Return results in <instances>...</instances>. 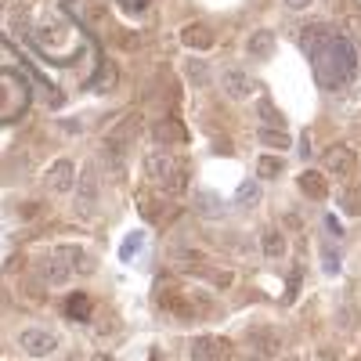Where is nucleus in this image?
I'll return each mask as SVG.
<instances>
[{
	"instance_id": "2eb2a0df",
	"label": "nucleus",
	"mask_w": 361,
	"mask_h": 361,
	"mask_svg": "<svg viewBox=\"0 0 361 361\" xmlns=\"http://www.w3.org/2000/svg\"><path fill=\"white\" fill-rule=\"evenodd\" d=\"M246 51L253 58H271V54H275V33H271V29H257V33H250Z\"/></svg>"
},
{
	"instance_id": "2f4dec72",
	"label": "nucleus",
	"mask_w": 361,
	"mask_h": 361,
	"mask_svg": "<svg viewBox=\"0 0 361 361\" xmlns=\"http://www.w3.org/2000/svg\"><path fill=\"white\" fill-rule=\"evenodd\" d=\"M98 361H109V357H98Z\"/></svg>"
},
{
	"instance_id": "9d476101",
	"label": "nucleus",
	"mask_w": 361,
	"mask_h": 361,
	"mask_svg": "<svg viewBox=\"0 0 361 361\" xmlns=\"http://www.w3.org/2000/svg\"><path fill=\"white\" fill-rule=\"evenodd\" d=\"M180 44H185L188 51H209L214 47V29L202 25V22H188L185 29H180Z\"/></svg>"
},
{
	"instance_id": "b1692460",
	"label": "nucleus",
	"mask_w": 361,
	"mask_h": 361,
	"mask_svg": "<svg viewBox=\"0 0 361 361\" xmlns=\"http://www.w3.org/2000/svg\"><path fill=\"white\" fill-rule=\"evenodd\" d=\"M199 271H202V267H199ZM202 279H206L209 286H217V289H228V286L235 282V275H228V271H221V267H206Z\"/></svg>"
},
{
	"instance_id": "f03ea898",
	"label": "nucleus",
	"mask_w": 361,
	"mask_h": 361,
	"mask_svg": "<svg viewBox=\"0 0 361 361\" xmlns=\"http://www.w3.org/2000/svg\"><path fill=\"white\" fill-rule=\"evenodd\" d=\"M159 307H163V314L185 318V322L214 314V307H209V296H202V293H188V289H180V286H173V289H166V293L159 296Z\"/></svg>"
},
{
	"instance_id": "4468645a",
	"label": "nucleus",
	"mask_w": 361,
	"mask_h": 361,
	"mask_svg": "<svg viewBox=\"0 0 361 361\" xmlns=\"http://www.w3.org/2000/svg\"><path fill=\"white\" fill-rule=\"evenodd\" d=\"M188 180H192L188 163H185V159H177V163H173V170L166 173L163 185H166V192H170V195H180V192H188Z\"/></svg>"
},
{
	"instance_id": "6ab92c4d",
	"label": "nucleus",
	"mask_w": 361,
	"mask_h": 361,
	"mask_svg": "<svg viewBox=\"0 0 361 361\" xmlns=\"http://www.w3.org/2000/svg\"><path fill=\"white\" fill-rule=\"evenodd\" d=\"M300 40H304V47L314 54L318 47H325L329 40H333V29H329V25H311V29H304V37H300Z\"/></svg>"
},
{
	"instance_id": "1a4fd4ad",
	"label": "nucleus",
	"mask_w": 361,
	"mask_h": 361,
	"mask_svg": "<svg viewBox=\"0 0 361 361\" xmlns=\"http://www.w3.org/2000/svg\"><path fill=\"white\" fill-rule=\"evenodd\" d=\"M322 159H325V170H329V173H350V170L357 166L354 148H347V145H329Z\"/></svg>"
},
{
	"instance_id": "c756f323",
	"label": "nucleus",
	"mask_w": 361,
	"mask_h": 361,
	"mask_svg": "<svg viewBox=\"0 0 361 361\" xmlns=\"http://www.w3.org/2000/svg\"><path fill=\"white\" fill-rule=\"evenodd\" d=\"M350 37H354L357 51H361V18H354V22H350Z\"/></svg>"
},
{
	"instance_id": "7c9ffc66",
	"label": "nucleus",
	"mask_w": 361,
	"mask_h": 361,
	"mask_svg": "<svg viewBox=\"0 0 361 361\" xmlns=\"http://www.w3.org/2000/svg\"><path fill=\"white\" fill-rule=\"evenodd\" d=\"M286 4H289L293 11H304V8H311V0H286Z\"/></svg>"
},
{
	"instance_id": "7ed1b4c3",
	"label": "nucleus",
	"mask_w": 361,
	"mask_h": 361,
	"mask_svg": "<svg viewBox=\"0 0 361 361\" xmlns=\"http://www.w3.org/2000/svg\"><path fill=\"white\" fill-rule=\"evenodd\" d=\"M221 90H224L231 102H246V98H253L257 90H260V83H257L246 69H228V73L221 76Z\"/></svg>"
},
{
	"instance_id": "f8f14e48",
	"label": "nucleus",
	"mask_w": 361,
	"mask_h": 361,
	"mask_svg": "<svg viewBox=\"0 0 361 361\" xmlns=\"http://www.w3.org/2000/svg\"><path fill=\"white\" fill-rule=\"evenodd\" d=\"M296 185H300V192H304L307 199H325L329 195V180L318 170H304V173L296 177Z\"/></svg>"
},
{
	"instance_id": "20e7f679",
	"label": "nucleus",
	"mask_w": 361,
	"mask_h": 361,
	"mask_svg": "<svg viewBox=\"0 0 361 361\" xmlns=\"http://www.w3.org/2000/svg\"><path fill=\"white\" fill-rule=\"evenodd\" d=\"M18 343H22L25 354H33V357H47V354L58 350V336L47 333V329H22Z\"/></svg>"
},
{
	"instance_id": "cd10ccee",
	"label": "nucleus",
	"mask_w": 361,
	"mask_h": 361,
	"mask_svg": "<svg viewBox=\"0 0 361 361\" xmlns=\"http://www.w3.org/2000/svg\"><path fill=\"white\" fill-rule=\"evenodd\" d=\"M188 80H192V83H209V66L188 62Z\"/></svg>"
},
{
	"instance_id": "a878e982",
	"label": "nucleus",
	"mask_w": 361,
	"mask_h": 361,
	"mask_svg": "<svg viewBox=\"0 0 361 361\" xmlns=\"http://www.w3.org/2000/svg\"><path fill=\"white\" fill-rule=\"evenodd\" d=\"M257 347H264L267 354H275V350L282 347V340H279V329H264V333H257Z\"/></svg>"
},
{
	"instance_id": "f257e3e1",
	"label": "nucleus",
	"mask_w": 361,
	"mask_h": 361,
	"mask_svg": "<svg viewBox=\"0 0 361 361\" xmlns=\"http://www.w3.org/2000/svg\"><path fill=\"white\" fill-rule=\"evenodd\" d=\"M314 69H318V80H322L325 87H336V83L350 80V73H354L350 40L333 37L325 47H318V51H314Z\"/></svg>"
},
{
	"instance_id": "a211bd4d",
	"label": "nucleus",
	"mask_w": 361,
	"mask_h": 361,
	"mask_svg": "<svg viewBox=\"0 0 361 361\" xmlns=\"http://www.w3.org/2000/svg\"><path fill=\"white\" fill-rule=\"evenodd\" d=\"M66 314L76 318V322H87L90 314H94V300H90L87 293H73V296L66 300Z\"/></svg>"
},
{
	"instance_id": "bb28decb",
	"label": "nucleus",
	"mask_w": 361,
	"mask_h": 361,
	"mask_svg": "<svg viewBox=\"0 0 361 361\" xmlns=\"http://www.w3.org/2000/svg\"><path fill=\"white\" fill-rule=\"evenodd\" d=\"M260 116L267 119V123H275V130H279V127L286 123V119H282V112H279L275 105H271V102H260Z\"/></svg>"
},
{
	"instance_id": "0eeeda50",
	"label": "nucleus",
	"mask_w": 361,
	"mask_h": 361,
	"mask_svg": "<svg viewBox=\"0 0 361 361\" xmlns=\"http://www.w3.org/2000/svg\"><path fill=\"white\" fill-rule=\"evenodd\" d=\"M44 188L54 192V195H66V192L73 188V163H69V159L51 163L47 173H44Z\"/></svg>"
},
{
	"instance_id": "ddd939ff",
	"label": "nucleus",
	"mask_w": 361,
	"mask_h": 361,
	"mask_svg": "<svg viewBox=\"0 0 361 361\" xmlns=\"http://www.w3.org/2000/svg\"><path fill=\"white\" fill-rule=\"evenodd\" d=\"M166 260L177 264V267H202L206 264V253L195 250V246H170L166 250Z\"/></svg>"
},
{
	"instance_id": "9b49d317",
	"label": "nucleus",
	"mask_w": 361,
	"mask_h": 361,
	"mask_svg": "<svg viewBox=\"0 0 361 361\" xmlns=\"http://www.w3.org/2000/svg\"><path fill=\"white\" fill-rule=\"evenodd\" d=\"M137 206H141V214L152 221V224H163L166 217H173V209H170V202H163L159 195H152V192H141L137 195Z\"/></svg>"
},
{
	"instance_id": "5701e85b",
	"label": "nucleus",
	"mask_w": 361,
	"mask_h": 361,
	"mask_svg": "<svg viewBox=\"0 0 361 361\" xmlns=\"http://www.w3.org/2000/svg\"><path fill=\"white\" fill-rule=\"evenodd\" d=\"M257 199H260V185H257V180H243L238 192H235V202L238 206H253Z\"/></svg>"
},
{
	"instance_id": "f3484780",
	"label": "nucleus",
	"mask_w": 361,
	"mask_h": 361,
	"mask_svg": "<svg viewBox=\"0 0 361 361\" xmlns=\"http://www.w3.org/2000/svg\"><path fill=\"white\" fill-rule=\"evenodd\" d=\"M173 148H156L152 156H148V173L152 177H159V180H166V173L173 170Z\"/></svg>"
},
{
	"instance_id": "393cba45",
	"label": "nucleus",
	"mask_w": 361,
	"mask_h": 361,
	"mask_svg": "<svg viewBox=\"0 0 361 361\" xmlns=\"http://www.w3.org/2000/svg\"><path fill=\"white\" fill-rule=\"evenodd\" d=\"M80 192H83V199H94V195H98V166H87V170H83Z\"/></svg>"
},
{
	"instance_id": "c85d7f7f",
	"label": "nucleus",
	"mask_w": 361,
	"mask_h": 361,
	"mask_svg": "<svg viewBox=\"0 0 361 361\" xmlns=\"http://www.w3.org/2000/svg\"><path fill=\"white\" fill-rule=\"evenodd\" d=\"M119 47H123V51H134V47H137V37H134V33H119Z\"/></svg>"
},
{
	"instance_id": "39448f33",
	"label": "nucleus",
	"mask_w": 361,
	"mask_h": 361,
	"mask_svg": "<svg viewBox=\"0 0 361 361\" xmlns=\"http://www.w3.org/2000/svg\"><path fill=\"white\" fill-rule=\"evenodd\" d=\"M152 141H156L159 148H173V145H185V141H188V130H185V123H180V119L166 116V119H159V123L152 127Z\"/></svg>"
},
{
	"instance_id": "423d86ee",
	"label": "nucleus",
	"mask_w": 361,
	"mask_h": 361,
	"mask_svg": "<svg viewBox=\"0 0 361 361\" xmlns=\"http://www.w3.org/2000/svg\"><path fill=\"white\" fill-rule=\"evenodd\" d=\"M8 98H11L18 109H25V102H29V90H25V83H22L15 73H0V119H8V112H4Z\"/></svg>"
},
{
	"instance_id": "412c9836",
	"label": "nucleus",
	"mask_w": 361,
	"mask_h": 361,
	"mask_svg": "<svg viewBox=\"0 0 361 361\" xmlns=\"http://www.w3.org/2000/svg\"><path fill=\"white\" fill-rule=\"evenodd\" d=\"M257 137H260V145H271V148H289V134H282L275 127H260Z\"/></svg>"
},
{
	"instance_id": "aec40b11",
	"label": "nucleus",
	"mask_w": 361,
	"mask_h": 361,
	"mask_svg": "<svg viewBox=\"0 0 361 361\" xmlns=\"http://www.w3.org/2000/svg\"><path fill=\"white\" fill-rule=\"evenodd\" d=\"M264 253H267L271 260H279V257L286 253V235H282V231H267V235H264Z\"/></svg>"
},
{
	"instance_id": "dca6fc26",
	"label": "nucleus",
	"mask_w": 361,
	"mask_h": 361,
	"mask_svg": "<svg viewBox=\"0 0 361 361\" xmlns=\"http://www.w3.org/2000/svg\"><path fill=\"white\" fill-rule=\"evenodd\" d=\"M40 279H44V286H66V282L73 279V271H69L62 260H58V257H47V260H44V275H40Z\"/></svg>"
},
{
	"instance_id": "4be33fe9",
	"label": "nucleus",
	"mask_w": 361,
	"mask_h": 361,
	"mask_svg": "<svg viewBox=\"0 0 361 361\" xmlns=\"http://www.w3.org/2000/svg\"><path fill=\"white\" fill-rule=\"evenodd\" d=\"M282 166H286V163H282L279 156H260V159H257V173H260L264 180L279 177V173H282Z\"/></svg>"
},
{
	"instance_id": "6e6552de",
	"label": "nucleus",
	"mask_w": 361,
	"mask_h": 361,
	"mask_svg": "<svg viewBox=\"0 0 361 361\" xmlns=\"http://www.w3.org/2000/svg\"><path fill=\"white\" fill-rule=\"evenodd\" d=\"M51 257H58V260H62V264L73 271V279H76V275H87V271L94 267V260H90V257H87V253H83L76 243H62V246H58Z\"/></svg>"
}]
</instances>
